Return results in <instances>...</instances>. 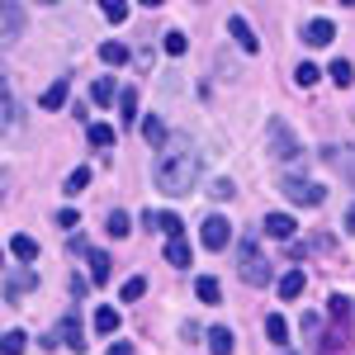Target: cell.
I'll return each instance as SVG.
<instances>
[{"label": "cell", "instance_id": "6da1fadb", "mask_svg": "<svg viewBox=\"0 0 355 355\" xmlns=\"http://www.w3.org/2000/svg\"><path fill=\"white\" fill-rule=\"evenodd\" d=\"M152 180H157V190L171 194V199L190 194V190H194V180H199V152H194L190 142H171L162 157H157V171H152Z\"/></svg>", "mask_w": 355, "mask_h": 355}, {"label": "cell", "instance_id": "7a4b0ae2", "mask_svg": "<svg viewBox=\"0 0 355 355\" xmlns=\"http://www.w3.org/2000/svg\"><path fill=\"white\" fill-rule=\"evenodd\" d=\"M279 190H284L289 204H303V209H318V204L327 199V190H322L318 180H303V175H284V180H279Z\"/></svg>", "mask_w": 355, "mask_h": 355}, {"label": "cell", "instance_id": "3957f363", "mask_svg": "<svg viewBox=\"0 0 355 355\" xmlns=\"http://www.w3.org/2000/svg\"><path fill=\"white\" fill-rule=\"evenodd\" d=\"M266 137H270V157L275 162H294V157H299V137L289 133L284 119H270V123H266Z\"/></svg>", "mask_w": 355, "mask_h": 355}, {"label": "cell", "instance_id": "277c9868", "mask_svg": "<svg viewBox=\"0 0 355 355\" xmlns=\"http://www.w3.org/2000/svg\"><path fill=\"white\" fill-rule=\"evenodd\" d=\"M242 279L246 284H270V261L256 251V237H242Z\"/></svg>", "mask_w": 355, "mask_h": 355}, {"label": "cell", "instance_id": "5b68a950", "mask_svg": "<svg viewBox=\"0 0 355 355\" xmlns=\"http://www.w3.org/2000/svg\"><path fill=\"white\" fill-rule=\"evenodd\" d=\"M199 242L209 246V251H223V246L232 242V223L223 218V214H209V218H204V227H199Z\"/></svg>", "mask_w": 355, "mask_h": 355}, {"label": "cell", "instance_id": "8992f818", "mask_svg": "<svg viewBox=\"0 0 355 355\" xmlns=\"http://www.w3.org/2000/svg\"><path fill=\"white\" fill-rule=\"evenodd\" d=\"M28 289H38V275L28 266H10L5 270V303H19V294H28Z\"/></svg>", "mask_w": 355, "mask_h": 355}, {"label": "cell", "instance_id": "52a82bcc", "mask_svg": "<svg viewBox=\"0 0 355 355\" xmlns=\"http://www.w3.org/2000/svg\"><path fill=\"white\" fill-rule=\"evenodd\" d=\"M0 19H5V48H15V43H19V28H24V10H19L15 0H5V5H0Z\"/></svg>", "mask_w": 355, "mask_h": 355}, {"label": "cell", "instance_id": "ba28073f", "mask_svg": "<svg viewBox=\"0 0 355 355\" xmlns=\"http://www.w3.org/2000/svg\"><path fill=\"white\" fill-rule=\"evenodd\" d=\"M331 38H336V24H331V19H313V24H303V43H308V48H327Z\"/></svg>", "mask_w": 355, "mask_h": 355}, {"label": "cell", "instance_id": "9c48e42d", "mask_svg": "<svg viewBox=\"0 0 355 355\" xmlns=\"http://www.w3.org/2000/svg\"><path fill=\"white\" fill-rule=\"evenodd\" d=\"M62 341H67V346H71L76 355L85 351V331H81V318H76V308H71V313L62 318Z\"/></svg>", "mask_w": 355, "mask_h": 355}, {"label": "cell", "instance_id": "30bf717a", "mask_svg": "<svg viewBox=\"0 0 355 355\" xmlns=\"http://www.w3.org/2000/svg\"><path fill=\"white\" fill-rule=\"evenodd\" d=\"M322 162L341 166V171H346V180L355 185V152H351V147H322Z\"/></svg>", "mask_w": 355, "mask_h": 355}, {"label": "cell", "instance_id": "8fae6325", "mask_svg": "<svg viewBox=\"0 0 355 355\" xmlns=\"http://www.w3.org/2000/svg\"><path fill=\"white\" fill-rule=\"evenodd\" d=\"M227 28H232V38H237V48H242V53H256V48H261V43H256V33H251V24H246L242 15H232Z\"/></svg>", "mask_w": 355, "mask_h": 355}, {"label": "cell", "instance_id": "7c38bea8", "mask_svg": "<svg viewBox=\"0 0 355 355\" xmlns=\"http://www.w3.org/2000/svg\"><path fill=\"white\" fill-rule=\"evenodd\" d=\"M294 227H299V223L289 218V214H266V232L279 237V242H289V237H294Z\"/></svg>", "mask_w": 355, "mask_h": 355}, {"label": "cell", "instance_id": "4fadbf2b", "mask_svg": "<svg viewBox=\"0 0 355 355\" xmlns=\"http://www.w3.org/2000/svg\"><path fill=\"white\" fill-rule=\"evenodd\" d=\"M303 284H308V279H303V270H289V275H279V299L284 303H294L303 294Z\"/></svg>", "mask_w": 355, "mask_h": 355}, {"label": "cell", "instance_id": "5bb4252c", "mask_svg": "<svg viewBox=\"0 0 355 355\" xmlns=\"http://www.w3.org/2000/svg\"><path fill=\"white\" fill-rule=\"evenodd\" d=\"M209 351H214V355H232V351H237V336H232L227 327H214V331H209Z\"/></svg>", "mask_w": 355, "mask_h": 355}, {"label": "cell", "instance_id": "9a60e30c", "mask_svg": "<svg viewBox=\"0 0 355 355\" xmlns=\"http://www.w3.org/2000/svg\"><path fill=\"white\" fill-rule=\"evenodd\" d=\"M90 100L110 110L114 100H123V90H119V85H114V81H95V85H90Z\"/></svg>", "mask_w": 355, "mask_h": 355}, {"label": "cell", "instance_id": "2e32d148", "mask_svg": "<svg viewBox=\"0 0 355 355\" xmlns=\"http://www.w3.org/2000/svg\"><path fill=\"white\" fill-rule=\"evenodd\" d=\"M67 90H71V81L62 76V81H53L48 90H43V110H62L67 105Z\"/></svg>", "mask_w": 355, "mask_h": 355}, {"label": "cell", "instance_id": "e0dca14e", "mask_svg": "<svg viewBox=\"0 0 355 355\" xmlns=\"http://www.w3.org/2000/svg\"><path fill=\"white\" fill-rule=\"evenodd\" d=\"M142 137H147L152 147H162V152H166V123L157 119V114H147V119H142Z\"/></svg>", "mask_w": 355, "mask_h": 355}, {"label": "cell", "instance_id": "ac0fdd59", "mask_svg": "<svg viewBox=\"0 0 355 355\" xmlns=\"http://www.w3.org/2000/svg\"><path fill=\"white\" fill-rule=\"evenodd\" d=\"M10 251H15V261H38V242L24 237V232H15V237H10Z\"/></svg>", "mask_w": 355, "mask_h": 355}, {"label": "cell", "instance_id": "d6986e66", "mask_svg": "<svg viewBox=\"0 0 355 355\" xmlns=\"http://www.w3.org/2000/svg\"><path fill=\"white\" fill-rule=\"evenodd\" d=\"M190 242H185V237H175V242H166V261H171V266H180V270H185V266H190Z\"/></svg>", "mask_w": 355, "mask_h": 355}, {"label": "cell", "instance_id": "ffe728a7", "mask_svg": "<svg viewBox=\"0 0 355 355\" xmlns=\"http://www.w3.org/2000/svg\"><path fill=\"white\" fill-rule=\"evenodd\" d=\"M114 270V261L105 256V251H90V284H105Z\"/></svg>", "mask_w": 355, "mask_h": 355}, {"label": "cell", "instance_id": "44dd1931", "mask_svg": "<svg viewBox=\"0 0 355 355\" xmlns=\"http://www.w3.org/2000/svg\"><path fill=\"white\" fill-rule=\"evenodd\" d=\"M95 331H100V336L119 331V308H110V303H105V308H95Z\"/></svg>", "mask_w": 355, "mask_h": 355}, {"label": "cell", "instance_id": "7402d4cb", "mask_svg": "<svg viewBox=\"0 0 355 355\" xmlns=\"http://www.w3.org/2000/svg\"><path fill=\"white\" fill-rule=\"evenodd\" d=\"M128 48H123V43H100V62H105V67H123V62H128Z\"/></svg>", "mask_w": 355, "mask_h": 355}, {"label": "cell", "instance_id": "603a6c76", "mask_svg": "<svg viewBox=\"0 0 355 355\" xmlns=\"http://www.w3.org/2000/svg\"><path fill=\"white\" fill-rule=\"evenodd\" d=\"M194 294H199L204 303H218L223 299V289H218V279H214V275H199V279H194Z\"/></svg>", "mask_w": 355, "mask_h": 355}, {"label": "cell", "instance_id": "cb8c5ba5", "mask_svg": "<svg viewBox=\"0 0 355 355\" xmlns=\"http://www.w3.org/2000/svg\"><path fill=\"white\" fill-rule=\"evenodd\" d=\"M105 227H110V237H128V232H133V223H128V214H123V209L105 214Z\"/></svg>", "mask_w": 355, "mask_h": 355}, {"label": "cell", "instance_id": "d4e9b609", "mask_svg": "<svg viewBox=\"0 0 355 355\" xmlns=\"http://www.w3.org/2000/svg\"><path fill=\"white\" fill-rule=\"evenodd\" d=\"M327 76H331V81H336V90H341V85H351V81H355V71H351V62H346V57H336V62H331V67H327Z\"/></svg>", "mask_w": 355, "mask_h": 355}, {"label": "cell", "instance_id": "484cf974", "mask_svg": "<svg viewBox=\"0 0 355 355\" xmlns=\"http://www.w3.org/2000/svg\"><path fill=\"white\" fill-rule=\"evenodd\" d=\"M90 147H114V128L110 123H90Z\"/></svg>", "mask_w": 355, "mask_h": 355}, {"label": "cell", "instance_id": "4316f807", "mask_svg": "<svg viewBox=\"0 0 355 355\" xmlns=\"http://www.w3.org/2000/svg\"><path fill=\"white\" fill-rule=\"evenodd\" d=\"M266 336H270V341H284V336H289V322H284L279 313H270V318H266Z\"/></svg>", "mask_w": 355, "mask_h": 355}, {"label": "cell", "instance_id": "83f0119b", "mask_svg": "<svg viewBox=\"0 0 355 355\" xmlns=\"http://www.w3.org/2000/svg\"><path fill=\"white\" fill-rule=\"evenodd\" d=\"M142 294H147V279H142V275H133V279H123V303L142 299Z\"/></svg>", "mask_w": 355, "mask_h": 355}, {"label": "cell", "instance_id": "f1b7e54d", "mask_svg": "<svg viewBox=\"0 0 355 355\" xmlns=\"http://www.w3.org/2000/svg\"><path fill=\"white\" fill-rule=\"evenodd\" d=\"M318 76H322V71H318L313 62H299V71H294V81H299L303 90H308V85H318Z\"/></svg>", "mask_w": 355, "mask_h": 355}, {"label": "cell", "instance_id": "f546056e", "mask_svg": "<svg viewBox=\"0 0 355 355\" xmlns=\"http://www.w3.org/2000/svg\"><path fill=\"white\" fill-rule=\"evenodd\" d=\"M19 123V100H15V90L5 85V128H15Z\"/></svg>", "mask_w": 355, "mask_h": 355}, {"label": "cell", "instance_id": "4dcf8cb0", "mask_svg": "<svg viewBox=\"0 0 355 355\" xmlns=\"http://www.w3.org/2000/svg\"><path fill=\"white\" fill-rule=\"evenodd\" d=\"M105 19H110V24H123V19H128V5H123V0H105Z\"/></svg>", "mask_w": 355, "mask_h": 355}, {"label": "cell", "instance_id": "1f68e13d", "mask_svg": "<svg viewBox=\"0 0 355 355\" xmlns=\"http://www.w3.org/2000/svg\"><path fill=\"white\" fill-rule=\"evenodd\" d=\"M85 185H90V171H85V166H76V171H71V175H67V194L85 190Z\"/></svg>", "mask_w": 355, "mask_h": 355}, {"label": "cell", "instance_id": "d6a6232c", "mask_svg": "<svg viewBox=\"0 0 355 355\" xmlns=\"http://www.w3.org/2000/svg\"><path fill=\"white\" fill-rule=\"evenodd\" d=\"M162 232L171 237V242H175V237H185V223L175 218V214H162Z\"/></svg>", "mask_w": 355, "mask_h": 355}, {"label": "cell", "instance_id": "836d02e7", "mask_svg": "<svg viewBox=\"0 0 355 355\" xmlns=\"http://www.w3.org/2000/svg\"><path fill=\"white\" fill-rule=\"evenodd\" d=\"M327 313H331V322H341V318L351 313V299H341V294H331V299H327Z\"/></svg>", "mask_w": 355, "mask_h": 355}, {"label": "cell", "instance_id": "e575fe53", "mask_svg": "<svg viewBox=\"0 0 355 355\" xmlns=\"http://www.w3.org/2000/svg\"><path fill=\"white\" fill-rule=\"evenodd\" d=\"M119 114H123V123H133V119H137V95H133V90H123V100H119Z\"/></svg>", "mask_w": 355, "mask_h": 355}, {"label": "cell", "instance_id": "d590c367", "mask_svg": "<svg viewBox=\"0 0 355 355\" xmlns=\"http://www.w3.org/2000/svg\"><path fill=\"white\" fill-rule=\"evenodd\" d=\"M185 48H190V38L171 28V33H166V53H171V57H180V53H185Z\"/></svg>", "mask_w": 355, "mask_h": 355}, {"label": "cell", "instance_id": "8d00e7d4", "mask_svg": "<svg viewBox=\"0 0 355 355\" xmlns=\"http://www.w3.org/2000/svg\"><path fill=\"white\" fill-rule=\"evenodd\" d=\"M24 331H5V355H24Z\"/></svg>", "mask_w": 355, "mask_h": 355}, {"label": "cell", "instance_id": "74e56055", "mask_svg": "<svg viewBox=\"0 0 355 355\" xmlns=\"http://www.w3.org/2000/svg\"><path fill=\"white\" fill-rule=\"evenodd\" d=\"M67 289H71V299H81L85 289H90V279H85V275H71V279H67Z\"/></svg>", "mask_w": 355, "mask_h": 355}, {"label": "cell", "instance_id": "f35d334b", "mask_svg": "<svg viewBox=\"0 0 355 355\" xmlns=\"http://www.w3.org/2000/svg\"><path fill=\"white\" fill-rule=\"evenodd\" d=\"M209 194H214V199H232V180H214Z\"/></svg>", "mask_w": 355, "mask_h": 355}, {"label": "cell", "instance_id": "ab89813d", "mask_svg": "<svg viewBox=\"0 0 355 355\" xmlns=\"http://www.w3.org/2000/svg\"><path fill=\"white\" fill-rule=\"evenodd\" d=\"M57 227H81V218H76V209H62V214H57Z\"/></svg>", "mask_w": 355, "mask_h": 355}, {"label": "cell", "instance_id": "60d3db41", "mask_svg": "<svg viewBox=\"0 0 355 355\" xmlns=\"http://www.w3.org/2000/svg\"><path fill=\"white\" fill-rule=\"evenodd\" d=\"M110 355H133V346H128V341H114V346H110Z\"/></svg>", "mask_w": 355, "mask_h": 355}, {"label": "cell", "instance_id": "b9f144b4", "mask_svg": "<svg viewBox=\"0 0 355 355\" xmlns=\"http://www.w3.org/2000/svg\"><path fill=\"white\" fill-rule=\"evenodd\" d=\"M346 232H355V209H351V214H346Z\"/></svg>", "mask_w": 355, "mask_h": 355}]
</instances>
